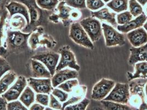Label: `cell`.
<instances>
[{
  "label": "cell",
  "mask_w": 147,
  "mask_h": 110,
  "mask_svg": "<svg viewBox=\"0 0 147 110\" xmlns=\"http://www.w3.org/2000/svg\"><path fill=\"white\" fill-rule=\"evenodd\" d=\"M132 80L129 85V105L138 108L144 102V93L143 88L147 82V79L138 78Z\"/></svg>",
  "instance_id": "cell-1"
},
{
  "label": "cell",
  "mask_w": 147,
  "mask_h": 110,
  "mask_svg": "<svg viewBox=\"0 0 147 110\" xmlns=\"http://www.w3.org/2000/svg\"><path fill=\"white\" fill-rule=\"evenodd\" d=\"M69 37L75 43L87 49L93 50L94 45L80 23H74L70 25Z\"/></svg>",
  "instance_id": "cell-2"
},
{
  "label": "cell",
  "mask_w": 147,
  "mask_h": 110,
  "mask_svg": "<svg viewBox=\"0 0 147 110\" xmlns=\"http://www.w3.org/2000/svg\"><path fill=\"white\" fill-rule=\"evenodd\" d=\"M102 26L107 47L122 46L125 44V37L123 34L119 33L114 27L106 23H103Z\"/></svg>",
  "instance_id": "cell-3"
},
{
  "label": "cell",
  "mask_w": 147,
  "mask_h": 110,
  "mask_svg": "<svg viewBox=\"0 0 147 110\" xmlns=\"http://www.w3.org/2000/svg\"><path fill=\"white\" fill-rule=\"evenodd\" d=\"M129 84L117 83L109 95L103 100L120 104H127L129 103Z\"/></svg>",
  "instance_id": "cell-4"
},
{
  "label": "cell",
  "mask_w": 147,
  "mask_h": 110,
  "mask_svg": "<svg viewBox=\"0 0 147 110\" xmlns=\"http://www.w3.org/2000/svg\"><path fill=\"white\" fill-rule=\"evenodd\" d=\"M80 24L85 31L88 36L93 42H96L99 40L102 35V24L97 18L87 17L81 20Z\"/></svg>",
  "instance_id": "cell-5"
},
{
  "label": "cell",
  "mask_w": 147,
  "mask_h": 110,
  "mask_svg": "<svg viewBox=\"0 0 147 110\" xmlns=\"http://www.w3.org/2000/svg\"><path fill=\"white\" fill-rule=\"evenodd\" d=\"M115 85L114 80L102 78L94 84L92 89L91 98L96 101H102L106 98Z\"/></svg>",
  "instance_id": "cell-6"
},
{
  "label": "cell",
  "mask_w": 147,
  "mask_h": 110,
  "mask_svg": "<svg viewBox=\"0 0 147 110\" xmlns=\"http://www.w3.org/2000/svg\"><path fill=\"white\" fill-rule=\"evenodd\" d=\"M61 54V60L58 64L55 72L61 71L69 67L76 71H80V66L78 64L75 56L68 46H64L59 51Z\"/></svg>",
  "instance_id": "cell-7"
},
{
  "label": "cell",
  "mask_w": 147,
  "mask_h": 110,
  "mask_svg": "<svg viewBox=\"0 0 147 110\" xmlns=\"http://www.w3.org/2000/svg\"><path fill=\"white\" fill-rule=\"evenodd\" d=\"M59 57L60 56L59 54L53 52H49L38 54L32 56V58L43 63L48 68L52 77L55 74Z\"/></svg>",
  "instance_id": "cell-8"
},
{
  "label": "cell",
  "mask_w": 147,
  "mask_h": 110,
  "mask_svg": "<svg viewBox=\"0 0 147 110\" xmlns=\"http://www.w3.org/2000/svg\"><path fill=\"white\" fill-rule=\"evenodd\" d=\"M28 84L27 80L23 76H19L17 81L6 92L2 95L7 102H11L18 98Z\"/></svg>",
  "instance_id": "cell-9"
},
{
  "label": "cell",
  "mask_w": 147,
  "mask_h": 110,
  "mask_svg": "<svg viewBox=\"0 0 147 110\" xmlns=\"http://www.w3.org/2000/svg\"><path fill=\"white\" fill-rule=\"evenodd\" d=\"M27 83L28 86L37 94H49L53 90L51 78H30L27 79Z\"/></svg>",
  "instance_id": "cell-10"
},
{
  "label": "cell",
  "mask_w": 147,
  "mask_h": 110,
  "mask_svg": "<svg viewBox=\"0 0 147 110\" xmlns=\"http://www.w3.org/2000/svg\"><path fill=\"white\" fill-rule=\"evenodd\" d=\"M30 35V34H24L20 31H8L7 33L8 46L12 49L23 48L26 46Z\"/></svg>",
  "instance_id": "cell-11"
},
{
  "label": "cell",
  "mask_w": 147,
  "mask_h": 110,
  "mask_svg": "<svg viewBox=\"0 0 147 110\" xmlns=\"http://www.w3.org/2000/svg\"><path fill=\"white\" fill-rule=\"evenodd\" d=\"M78 76V72L75 70L63 69L55 72V74L52 76L51 79L52 86L53 88H55L68 80L76 79Z\"/></svg>",
  "instance_id": "cell-12"
},
{
  "label": "cell",
  "mask_w": 147,
  "mask_h": 110,
  "mask_svg": "<svg viewBox=\"0 0 147 110\" xmlns=\"http://www.w3.org/2000/svg\"><path fill=\"white\" fill-rule=\"evenodd\" d=\"M127 37L134 48L141 47L147 43V31L142 27L128 33Z\"/></svg>",
  "instance_id": "cell-13"
},
{
  "label": "cell",
  "mask_w": 147,
  "mask_h": 110,
  "mask_svg": "<svg viewBox=\"0 0 147 110\" xmlns=\"http://www.w3.org/2000/svg\"><path fill=\"white\" fill-rule=\"evenodd\" d=\"M147 20V16L143 12L136 18L130 20L127 23L124 25H117V29L121 33H128L131 31L141 28L142 26H143Z\"/></svg>",
  "instance_id": "cell-14"
},
{
  "label": "cell",
  "mask_w": 147,
  "mask_h": 110,
  "mask_svg": "<svg viewBox=\"0 0 147 110\" xmlns=\"http://www.w3.org/2000/svg\"><path fill=\"white\" fill-rule=\"evenodd\" d=\"M130 55L129 63L133 66L138 62H147V43L139 48H131L129 49Z\"/></svg>",
  "instance_id": "cell-15"
},
{
  "label": "cell",
  "mask_w": 147,
  "mask_h": 110,
  "mask_svg": "<svg viewBox=\"0 0 147 110\" xmlns=\"http://www.w3.org/2000/svg\"><path fill=\"white\" fill-rule=\"evenodd\" d=\"M31 72L34 78H51L52 75L49 70L43 64L38 61L31 60Z\"/></svg>",
  "instance_id": "cell-16"
},
{
  "label": "cell",
  "mask_w": 147,
  "mask_h": 110,
  "mask_svg": "<svg viewBox=\"0 0 147 110\" xmlns=\"http://www.w3.org/2000/svg\"><path fill=\"white\" fill-rule=\"evenodd\" d=\"M7 9L9 11L10 16L12 17L13 15L16 14H20L24 17L26 20L27 24L30 23V16L28 12L27 7L22 3L16 2H11L8 5L6 6Z\"/></svg>",
  "instance_id": "cell-17"
},
{
  "label": "cell",
  "mask_w": 147,
  "mask_h": 110,
  "mask_svg": "<svg viewBox=\"0 0 147 110\" xmlns=\"http://www.w3.org/2000/svg\"><path fill=\"white\" fill-rule=\"evenodd\" d=\"M92 17L98 19L99 20L107 22L114 26L117 24L115 16H117L115 13L111 12L107 7H104L98 11L91 12Z\"/></svg>",
  "instance_id": "cell-18"
},
{
  "label": "cell",
  "mask_w": 147,
  "mask_h": 110,
  "mask_svg": "<svg viewBox=\"0 0 147 110\" xmlns=\"http://www.w3.org/2000/svg\"><path fill=\"white\" fill-rule=\"evenodd\" d=\"M135 71L134 73H127L129 81L138 78L147 79V62H138L134 65Z\"/></svg>",
  "instance_id": "cell-19"
},
{
  "label": "cell",
  "mask_w": 147,
  "mask_h": 110,
  "mask_svg": "<svg viewBox=\"0 0 147 110\" xmlns=\"http://www.w3.org/2000/svg\"><path fill=\"white\" fill-rule=\"evenodd\" d=\"M17 78V75L12 71H9L5 74L0 79V95L8 90L9 86L12 85Z\"/></svg>",
  "instance_id": "cell-20"
},
{
  "label": "cell",
  "mask_w": 147,
  "mask_h": 110,
  "mask_svg": "<svg viewBox=\"0 0 147 110\" xmlns=\"http://www.w3.org/2000/svg\"><path fill=\"white\" fill-rule=\"evenodd\" d=\"M106 110H138L127 104H120L109 101H100Z\"/></svg>",
  "instance_id": "cell-21"
},
{
  "label": "cell",
  "mask_w": 147,
  "mask_h": 110,
  "mask_svg": "<svg viewBox=\"0 0 147 110\" xmlns=\"http://www.w3.org/2000/svg\"><path fill=\"white\" fill-rule=\"evenodd\" d=\"M129 0H111L107 6L115 12L126 11L128 9Z\"/></svg>",
  "instance_id": "cell-22"
},
{
  "label": "cell",
  "mask_w": 147,
  "mask_h": 110,
  "mask_svg": "<svg viewBox=\"0 0 147 110\" xmlns=\"http://www.w3.org/2000/svg\"><path fill=\"white\" fill-rule=\"evenodd\" d=\"M35 99V94L28 86L25 88L19 98L20 101L27 107H29L31 105L34 103Z\"/></svg>",
  "instance_id": "cell-23"
},
{
  "label": "cell",
  "mask_w": 147,
  "mask_h": 110,
  "mask_svg": "<svg viewBox=\"0 0 147 110\" xmlns=\"http://www.w3.org/2000/svg\"><path fill=\"white\" fill-rule=\"evenodd\" d=\"M129 12L133 17H137L143 13V10L141 5L136 0H129Z\"/></svg>",
  "instance_id": "cell-24"
},
{
  "label": "cell",
  "mask_w": 147,
  "mask_h": 110,
  "mask_svg": "<svg viewBox=\"0 0 147 110\" xmlns=\"http://www.w3.org/2000/svg\"><path fill=\"white\" fill-rule=\"evenodd\" d=\"M37 5L40 8L52 11L54 10L59 3L58 0H36Z\"/></svg>",
  "instance_id": "cell-25"
},
{
  "label": "cell",
  "mask_w": 147,
  "mask_h": 110,
  "mask_svg": "<svg viewBox=\"0 0 147 110\" xmlns=\"http://www.w3.org/2000/svg\"><path fill=\"white\" fill-rule=\"evenodd\" d=\"M79 85V81L76 79L68 80L58 86L59 89L67 92H71L74 88Z\"/></svg>",
  "instance_id": "cell-26"
},
{
  "label": "cell",
  "mask_w": 147,
  "mask_h": 110,
  "mask_svg": "<svg viewBox=\"0 0 147 110\" xmlns=\"http://www.w3.org/2000/svg\"><path fill=\"white\" fill-rule=\"evenodd\" d=\"M65 2L62 1L58 6V10L59 11V17L64 20H67L70 16L72 9L70 7L65 6Z\"/></svg>",
  "instance_id": "cell-27"
},
{
  "label": "cell",
  "mask_w": 147,
  "mask_h": 110,
  "mask_svg": "<svg viewBox=\"0 0 147 110\" xmlns=\"http://www.w3.org/2000/svg\"><path fill=\"white\" fill-rule=\"evenodd\" d=\"M90 103V100L85 98L78 104L67 106L64 110H86L87 107Z\"/></svg>",
  "instance_id": "cell-28"
},
{
  "label": "cell",
  "mask_w": 147,
  "mask_h": 110,
  "mask_svg": "<svg viewBox=\"0 0 147 110\" xmlns=\"http://www.w3.org/2000/svg\"><path fill=\"white\" fill-rule=\"evenodd\" d=\"M86 7L91 11H97L104 6L103 0H86Z\"/></svg>",
  "instance_id": "cell-29"
},
{
  "label": "cell",
  "mask_w": 147,
  "mask_h": 110,
  "mask_svg": "<svg viewBox=\"0 0 147 110\" xmlns=\"http://www.w3.org/2000/svg\"><path fill=\"white\" fill-rule=\"evenodd\" d=\"M133 16L129 11H125L117 16V22L120 25H124L127 23L132 19Z\"/></svg>",
  "instance_id": "cell-30"
},
{
  "label": "cell",
  "mask_w": 147,
  "mask_h": 110,
  "mask_svg": "<svg viewBox=\"0 0 147 110\" xmlns=\"http://www.w3.org/2000/svg\"><path fill=\"white\" fill-rule=\"evenodd\" d=\"M67 6L77 9H85L86 8V0H64Z\"/></svg>",
  "instance_id": "cell-31"
},
{
  "label": "cell",
  "mask_w": 147,
  "mask_h": 110,
  "mask_svg": "<svg viewBox=\"0 0 147 110\" xmlns=\"http://www.w3.org/2000/svg\"><path fill=\"white\" fill-rule=\"evenodd\" d=\"M52 94L62 103L65 102L69 97V95L67 93L60 90L59 88L53 89L52 91Z\"/></svg>",
  "instance_id": "cell-32"
},
{
  "label": "cell",
  "mask_w": 147,
  "mask_h": 110,
  "mask_svg": "<svg viewBox=\"0 0 147 110\" xmlns=\"http://www.w3.org/2000/svg\"><path fill=\"white\" fill-rule=\"evenodd\" d=\"M7 110H28L19 101H14L7 104Z\"/></svg>",
  "instance_id": "cell-33"
},
{
  "label": "cell",
  "mask_w": 147,
  "mask_h": 110,
  "mask_svg": "<svg viewBox=\"0 0 147 110\" xmlns=\"http://www.w3.org/2000/svg\"><path fill=\"white\" fill-rule=\"evenodd\" d=\"M11 68L8 62L2 57H0V79L7 72L11 71Z\"/></svg>",
  "instance_id": "cell-34"
},
{
  "label": "cell",
  "mask_w": 147,
  "mask_h": 110,
  "mask_svg": "<svg viewBox=\"0 0 147 110\" xmlns=\"http://www.w3.org/2000/svg\"><path fill=\"white\" fill-rule=\"evenodd\" d=\"M85 95V94H79V95H78L77 96H73L71 98H70L69 100H67L64 104H63L61 110H64L67 106L71 105L79 102L82 99V98Z\"/></svg>",
  "instance_id": "cell-35"
},
{
  "label": "cell",
  "mask_w": 147,
  "mask_h": 110,
  "mask_svg": "<svg viewBox=\"0 0 147 110\" xmlns=\"http://www.w3.org/2000/svg\"><path fill=\"white\" fill-rule=\"evenodd\" d=\"M86 110H106L104 106L99 101L94 100H90V103L87 107Z\"/></svg>",
  "instance_id": "cell-36"
},
{
  "label": "cell",
  "mask_w": 147,
  "mask_h": 110,
  "mask_svg": "<svg viewBox=\"0 0 147 110\" xmlns=\"http://www.w3.org/2000/svg\"><path fill=\"white\" fill-rule=\"evenodd\" d=\"M36 101L37 103L47 106L49 105V96L45 94H37L36 95Z\"/></svg>",
  "instance_id": "cell-37"
},
{
  "label": "cell",
  "mask_w": 147,
  "mask_h": 110,
  "mask_svg": "<svg viewBox=\"0 0 147 110\" xmlns=\"http://www.w3.org/2000/svg\"><path fill=\"white\" fill-rule=\"evenodd\" d=\"M49 106V107L56 110H61L62 109L61 104L58 101V100L55 98V96L53 94L50 95Z\"/></svg>",
  "instance_id": "cell-38"
},
{
  "label": "cell",
  "mask_w": 147,
  "mask_h": 110,
  "mask_svg": "<svg viewBox=\"0 0 147 110\" xmlns=\"http://www.w3.org/2000/svg\"><path fill=\"white\" fill-rule=\"evenodd\" d=\"M7 101L5 98L0 96V110H7Z\"/></svg>",
  "instance_id": "cell-39"
},
{
  "label": "cell",
  "mask_w": 147,
  "mask_h": 110,
  "mask_svg": "<svg viewBox=\"0 0 147 110\" xmlns=\"http://www.w3.org/2000/svg\"><path fill=\"white\" fill-rule=\"evenodd\" d=\"M45 107L43 106L38 104H34L30 107V110H44Z\"/></svg>",
  "instance_id": "cell-40"
},
{
  "label": "cell",
  "mask_w": 147,
  "mask_h": 110,
  "mask_svg": "<svg viewBox=\"0 0 147 110\" xmlns=\"http://www.w3.org/2000/svg\"><path fill=\"white\" fill-rule=\"evenodd\" d=\"M81 15V14L79 11H74L70 13V16L74 19H78L80 18Z\"/></svg>",
  "instance_id": "cell-41"
},
{
  "label": "cell",
  "mask_w": 147,
  "mask_h": 110,
  "mask_svg": "<svg viewBox=\"0 0 147 110\" xmlns=\"http://www.w3.org/2000/svg\"><path fill=\"white\" fill-rule=\"evenodd\" d=\"M138 110H147V104L145 102L143 103L139 107Z\"/></svg>",
  "instance_id": "cell-42"
},
{
  "label": "cell",
  "mask_w": 147,
  "mask_h": 110,
  "mask_svg": "<svg viewBox=\"0 0 147 110\" xmlns=\"http://www.w3.org/2000/svg\"><path fill=\"white\" fill-rule=\"evenodd\" d=\"M3 19H2L0 21V43H1V39L2 37V28H3Z\"/></svg>",
  "instance_id": "cell-43"
},
{
  "label": "cell",
  "mask_w": 147,
  "mask_h": 110,
  "mask_svg": "<svg viewBox=\"0 0 147 110\" xmlns=\"http://www.w3.org/2000/svg\"><path fill=\"white\" fill-rule=\"evenodd\" d=\"M141 6H144L147 3V0H136Z\"/></svg>",
  "instance_id": "cell-44"
},
{
  "label": "cell",
  "mask_w": 147,
  "mask_h": 110,
  "mask_svg": "<svg viewBox=\"0 0 147 110\" xmlns=\"http://www.w3.org/2000/svg\"><path fill=\"white\" fill-rule=\"evenodd\" d=\"M143 27H144L143 28L145 29V31H146L147 33V20L143 25Z\"/></svg>",
  "instance_id": "cell-45"
},
{
  "label": "cell",
  "mask_w": 147,
  "mask_h": 110,
  "mask_svg": "<svg viewBox=\"0 0 147 110\" xmlns=\"http://www.w3.org/2000/svg\"><path fill=\"white\" fill-rule=\"evenodd\" d=\"M145 91H146V94L147 95V82L146 83V88H145Z\"/></svg>",
  "instance_id": "cell-46"
},
{
  "label": "cell",
  "mask_w": 147,
  "mask_h": 110,
  "mask_svg": "<svg viewBox=\"0 0 147 110\" xmlns=\"http://www.w3.org/2000/svg\"><path fill=\"white\" fill-rule=\"evenodd\" d=\"M103 2H105V3H108L109 2H110L111 0H103Z\"/></svg>",
  "instance_id": "cell-47"
},
{
  "label": "cell",
  "mask_w": 147,
  "mask_h": 110,
  "mask_svg": "<svg viewBox=\"0 0 147 110\" xmlns=\"http://www.w3.org/2000/svg\"><path fill=\"white\" fill-rule=\"evenodd\" d=\"M45 110H52V109H51V108H49V107H47V108H46Z\"/></svg>",
  "instance_id": "cell-48"
},
{
  "label": "cell",
  "mask_w": 147,
  "mask_h": 110,
  "mask_svg": "<svg viewBox=\"0 0 147 110\" xmlns=\"http://www.w3.org/2000/svg\"><path fill=\"white\" fill-rule=\"evenodd\" d=\"M145 6H146V7H145V11H146V12L147 13V3Z\"/></svg>",
  "instance_id": "cell-49"
},
{
  "label": "cell",
  "mask_w": 147,
  "mask_h": 110,
  "mask_svg": "<svg viewBox=\"0 0 147 110\" xmlns=\"http://www.w3.org/2000/svg\"><path fill=\"white\" fill-rule=\"evenodd\" d=\"M59 1H63V0H58Z\"/></svg>",
  "instance_id": "cell-50"
}]
</instances>
